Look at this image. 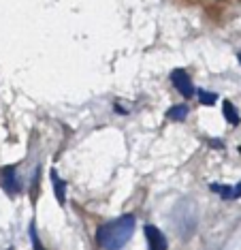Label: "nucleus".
<instances>
[{"instance_id": "1", "label": "nucleus", "mask_w": 241, "mask_h": 250, "mask_svg": "<svg viewBox=\"0 0 241 250\" xmlns=\"http://www.w3.org/2000/svg\"><path fill=\"white\" fill-rule=\"evenodd\" d=\"M135 227H137L135 216L124 214L120 218L111 220V223H105L102 227H99V231H96V244L107 250H118L133 237Z\"/></svg>"}, {"instance_id": "2", "label": "nucleus", "mask_w": 241, "mask_h": 250, "mask_svg": "<svg viewBox=\"0 0 241 250\" xmlns=\"http://www.w3.org/2000/svg\"><path fill=\"white\" fill-rule=\"evenodd\" d=\"M171 82H173V86L177 88V92H180L181 96H186V99H192V96L197 94V88H194L190 75H188L183 69L171 71Z\"/></svg>"}, {"instance_id": "3", "label": "nucleus", "mask_w": 241, "mask_h": 250, "mask_svg": "<svg viewBox=\"0 0 241 250\" xmlns=\"http://www.w3.org/2000/svg\"><path fill=\"white\" fill-rule=\"evenodd\" d=\"M145 237L152 250H166V237L160 233L158 227L154 225H145Z\"/></svg>"}, {"instance_id": "4", "label": "nucleus", "mask_w": 241, "mask_h": 250, "mask_svg": "<svg viewBox=\"0 0 241 250\" xmlns=\"http://www.w3.org/2000/svg\"><path fill=\"white\" fill-rule=\"evenodd\" d=\"M214 192H218L222 199H239L241 197V182L239 184H235V186H226V184H211L209 186Z\"/></svg>"}, {"instance_id": "5", "label": "nucleus", "mask_w": 241, "mask_h": 250, "mask_svg": "<svg viewBox=\"0 0 241 250\" xmlns=\"http://www.w3.org/2000/svg\"><path fill=\"white\" fill-rule=\"evenodd\" d=\"M2 184L7 192H20V180H17V173H15V167H7L2 171Z\"/></svg>"}, {"instance_id": "6", "label": "nucleus", "mask_w": 241, "mask_h": 250, "mask_svg": "<svg viewBox=\"0 0 241 250\" xmlns=\"http://www.w3.org/2000/svg\"><path fill=\"white\" fill-rule=\"evenodd\" d=\"M49 178H51V184H54V192H56V199H58V203H60V206H64V195H66V182H64V180H60V178H58V173H56L54 169H51Z\"/></svg>"}, {"instance_id": "7", "label": "nucleus", "mask_w": 241, "mask_h": 250, "mask_svg": "<svg viewBox=\"0 0 241 250\" xmlns=\"http://www.w3.org/2000/svg\"><path fill=\"white\" fill-rule=\"evenodd\" d=\"M222 113H224L226 122L231 124V126H239L241 118H239V113H237V109L233 107L231 101H222Z\"/></svg>"}, {"instance_id": "8", "label": "nucleus", "mask_w": 241, "mask_h": 250, "mask_svg": "<svg viewBox=\"0 0 241 250\" xmlns=\"http://www.w3.org/2000/svg\"><path fill=\"white\" fill-rule=\"evenodd\" d=\"M166 116H169L171 120H183V118L188 116V105H173L166 111Z\"/></svg>"}, {"instance_id": "9", "label": "nucleus", "mask_w": 241, "mask_h": 250, "mask_svg": "<svg viewBox=\"0 0 241 250\" xmlns=\"http://www.w3.org/2000/svg\"><path fill=\"white\" fill-rule=\"evenodd\" d=\"M197 96L201 101V105H214L218 101V94L216 92H209V90H197Z\"/></svg>"}, {"instance_id": "10", "label": "nucleus", "mask_w": 241, "mask_h": 250, "mask_svg": "<svg viewBox=\"0 0 241 250\" xmlns=\"http://www.w3.org/2000/svg\"><path fill=\"white\" fill-rule=\"evenodd\" d=\"M30 240H32V244H34V248H43L41 242H39V237H37V227H34V223L30 225Z\"/></svg>"}, {"instance_id": "11", "label": "nucleus", "mask_w": 241, "mask_h": 250, "mask_svg": "<svg viewBox=\"0 0 241 250\" xmlns=\"http://www.w3.org/2000/svg\"><path fill=\"white\" fill-rule=\"evenodd\" d=\"M237 58H239V62H241V54H239V56H237Z\"/></svg>"}]
</instances>
